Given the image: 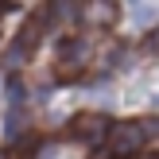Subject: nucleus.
Instances as JSON below:
<instances>
[{"instance_id":"obj_1","label":"nucleus","mask_w":159,"mask_h":159,"mask_svg":"<svg viewBox=\"0 0 159 159\" xmlns=\"http://www.w3.org/2000/svg\"><path fill=\"white\" fill-rule=\"evenodd\" d=\"M89 62H93V43L85 35H70V39L58 43V58H54L58 78H78Z\"/></svg>"},{"instance_id":"obj_2","label":"nucleus","mask_w":159,"mask_h":159,"mask_svg":"<svg viewBox=\"0 0 159 159\" xmlns=\"http://www.w3.org/2000/svg\"><path fill=\"white\" fill-rule=\"evenodd\" d=\"M105 144H109V152H113V159H136L140 152H144V128H140V120L109 124Z\"/></svg>"},{"instance_id":"obj_3","label":"nucleus","mask_w":159,"mask_h":159,"mask_svg":"<svg viewBox=\"0 0 159 159\" xmlns=\"http://www.w3.org/2000/svg\"><path fill=\"white\" fill-rule=\"evenodd\" d=\"M70 136L82 140L85 148H101L105 136H109V116L105 113H78L70 120Z\"/></svg>"},{"instance_id":"obj_4","label":"nucleus","mask_w":159,"mask_h":159,"mask_svg":"<svg viewBox=\"0 0 159 159\" xmlns=\"http://www.w3.org/2000/svg\"><path fill=\"white\" fill-rule=\"evenodd\" d=\"M82 16H97L93 23H116L120 8H116V4H82Z\"/></svg>"},{"instance_id":"obj_5","label":"nucleus","mask_w":159,"mask_h":159,"mask_svg":"<svg viewBox=\"0 0 159 159\" xmlns=\"http://www.w3.org/2000/svg\"><path fill=\"white\" fill-rule=\"evenodd\" d=\"M140 128H144V144H148V140H159V116H148V120H140Z\"/></svg>"},{"instance_id":"obj_6","label":"nucleus","mask_w":159,"mask_h":159,"mask_svg":"<svg viewBox=\"0 0 159 159\" xmlns=\"http://www.w3.org/2000/svg\"><path fill=\"white\" fill-rule=\"evenodd\" d=\"M144 51L148 54H159V31H152V35L144 39Z\"/></svg>"},{"instance_id":"obj_7","label":"nucleus","mask_w":159,"mask_h":159,"mask_svg":"<svg viewBox=\"0 0 159 159\" xmlns=\"http://www.w3.org/2000/svg\"><path fill=\"white\" fill-rule=\"evenodd\" d=\"M136 159H159V155H144V152H140V155H136Z\"/></svg>"}]
</instances>
